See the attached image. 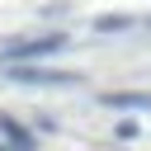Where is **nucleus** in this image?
<instances>
[{"instance_id":"f257e3e1","label":"nucleus","mask_w":151,"mask_h":151,"mask_svg":"<svg viewBox=\"0 0 151 151\" xmlns=\"http://www.w3.org/2000/svg\"><path fill=\"white\" fill-rule=\"evenodd\" d=\"M71 38L66 33H47V38H28V42H5L0 47V61H33V57H52L61 52Z\"/></svg>"},{"instance_id":"f03ea898","label":"nucleus","mask_w":151,"mask_h":151,"mask_svg":"<svg viewBox=\"0 0 151 151\" xmlns=\"http://www.w3.org/2000/svg\"><path fill=\"white\" fill-rule=\"evenodd\" d=\"M5 80H14V85H71L76 76H71V71H52V66H28V61H14V66L5 71Z\"/></svg>"},{"instance_id":"7ed1b4c3","label":"nucleus","mask_w":151,"mask_h":151,"mask_svg":"<svg viewBox=\"0 0 151 151\" xmlns=\"http://www.w3.org/2000/svg\"><path fill=\"white\" fill-rule=\"evenodd\" d=\"M0 137H5V142H14L19 151H33V132H28L19 118H9V113H0Z\"/></svg>"},{"instance_id":"20e7f679","label":"nucleus","mask_w":151,"mask_h":151,"mask_svg":"<svg viewBox=\"0 0 151 151\" xmlns=\"http://www.w3.org/2000/svg\"><path fill=\"white\" fill-rule=\"evenodd\" d=\"M104 104L109 109H151V94H142V90H113V94H104Z\"/></svg>"},{"instance_id":"39448f33","label":"nucleus","mask_w":151,"mask_h":151,"mask_svg":"<svg viewBox=\"0 0 151 151\" xmlns=\"http://www.w3.org/2000/svg\"><path fill=\"white\" fill-rule=\"evenodd\" d=\"M123 28H132L127 14H104V19H94V33H123Z\"/></svg>"},{"instance_id":"423d86ee","label":"nucleus","mask_w":151,"mask_h":151,"mask_svg":"<svg viewBox=\"0 0 151 151\" xmlns=\"http://www.w3.org/2000/svg\"><path fill=\"white\" fill-rule=\"evenodd\" d=\"M0 151H19V146H14V142H5V137H0Z\"/></svg>"}]
</instances>
